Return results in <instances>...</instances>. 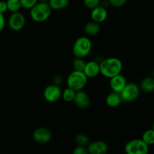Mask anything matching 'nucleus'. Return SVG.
Masks as SVG:
<instances>
[{
    "instance_id": "nucleus-5",
    "label": "nucleus",
    "mask_w": 154,
    "mask_h": 154,
    "mask_svg": "<svg viewBox=\"0 0 154 154\" xmlns=\"http://www.w3.org/2000/svg\"><path fill=\"white\" fill-rule=\"evenodd\" d=\"M124 151L126 154H148L149 146L141 138H135L126 142Z\"/></svg>"
},
{
    "instance_id": "nucleus-11",
    "label": "nucleus",
    "mask_w": 154,
    "mask_h": 154,
    "mask_svg": "<svg viewBox=\"0 0 154 154\" xmlns=\"http://www.w3.org/2000/svg\"><path fill=\"white\" fill-rule=\"evenodd\" d=\"M89 154H107L109 150L108 144L104 141H94L87 146Z\"/></svg>"
},
{
    "instance_id": "nucleus-2",
    "label": "nucleus",
    "mask_w": 154,
    "mask_h": 154,
    "mask_svg": "<svg viewBox=\"0 0 154 154\" xmlns=\"http://www.w3.org/2000/svg\"><path fill=\"white\" fill-rule=\"evenodd\" d=\"M31 19L36 23H42L49 19L52 9L48 2H38L31 9H29Z\"/></svg>"
},
{
    "instance_id": "nucleus-25",
    "label": "nucleus",
    "mask_w": 154,
    "mask_h": 154,
    "mask_svg": "<svg viewBox=\"0 0 154 154\" xmlns=\"http://www.w3.org/2000/svg\"><path fill=\"white\" fill-rule=\"evenodd\" d=\"M20 2L22 8L25 9H31L38 2V0H20Z\"/></svg>"
},
{
    "instance_id": "nucleus-9",
    "label": "nucleus",
    "mask_w": 154,
    "mask_h": 154,
    "mask_svg": "<svg viewBox=\"0 0 154 154\" xmlns=\"http://www.w3.org/2000/svg\"><path fill=\"white\" fill-rule=\"evenodd\" d=\"M32 138L35 142L41 144H48L52 140L53 134L49 129L46 127H39L35 129Z\"/></svg>"
},
{
    "instance_id": "nucleus-28",
    "label": "nucleus",
    "mask_w": 154,
    "mask_h": 154,
    "mask_svg": "<svg viewBox=\"0 0 154 154\" xmlns=\"http://www.w3.org/2000/svg\"><path fill=\"white\" fill-rule=\"evenodd\" d=\"M63 80H64V78H63V75H60V74H57V75H54V77L53 78V82H54L53 84L60 86L63 84Z\"/></svg>"
},
{
    "instance_id": "nucleus-30",
    "label": "nucleus",
    "mask_w": 154,
    "mask_h": 154,
    "mask_svg": "<svg viewBox=\"0 0 154 154\" xmlns=\"http://www.w3.org/2000/svg\"><path fill=\"white\" fill-rule=\"evenodd\" d=\"M5 26V19L4 14L0 13V32L2 31Z\"/></svg>"
},
{
    "instance_id": "nucleus-17",
    "label": "nucleus",
    "mask_w": 154,
    "mask_h": 154,
    "mask_svg": "<svg viewBox=\"0 0 154 154\" xmlns=\"http://www.w3.org/2000/svg\"><path fill=\"white\" fill-rule=\"evenodd\" d=\"M140 90L144 93H152L154 91V78L153 77H146L141 80L140 83Z\"/></svg>"
},
{
    "instance_id": "nucleus-4",
    "label": "nucleus",
    "mask_w": 154,
    "mask_h": 154,
    "mask_svg": "<svg viewBox=\"0 0 154 154\" xmlns=\"http://www.w3.org/2000/svg\"><path fill=\"white\" fill-rule=\"evenodd\" d=\"M88 78L86 76L84 72L73 70L66 78L67 87L73 89L75 91H79L83 90L87 85Z\"/></svg>"
},
{
    "instance_id": "nucleus-1",
    "label": "nucleus",
    "mask_w": 154,
    "mask_h": 154,
    "mask_svg": "<svg viewBox=\"0 0 154 154\" xmlns=\"http://www.w3.org/2000/svg\"><path fill=\"white\" fill-rule=\"evenodd\" d=\"M99 67L101 75L110 79L112 77L121 74L123 65L119 58L109 57L101 60L99 63Z\"/></svg>"
},
{
    "instance_id": "nucleus-13",
    "label": "nucleus",
    "mask_w": 154,
    "mask_h": 154,
    "mask_svg": "<svg viewBox=\"0 0 154 154\" xmlns=\"http://www.w3.org/2000/svg\"><path fill=\"white\" fill-rule=\"evenodd\" d=\"M90 17H91L92 20L100 24L106 20L107 17H108V11H107L106 8L103 7L100 5L95 8L92 9Z\"/></svg>"
},
{
    "instance_id": "nucleus-3",
    "label": "nucleus",
    "mask_w": 154,
    "mask_h": 154,
    "mask_svg": "<svg viewBox=\"0 0 154 154\" xmlns=\"http://www.w3.org/2000/svg\"><path fill=\"white\" fill-rule=\"evenodd\" d=\"M92 42L87 36H81L75 41L72 46V53L75 57L85 58L92 51Z\"/></svg>"
},
{
    "instance_id": "nucleus-23",
    "label": "nucleus",
    "mask_w": 154,
    "mask_h": 154,
    "mask_svg": "<svg viewBox=\"0 0 154 154\" xmlns=\"http://www.w3.org/2000/svg\"><path fill=\"white\" fill-rule=\"evenodd\" d=\"M86 62L83 58H78V57H75V60H73L72 63V67L75 71H80V72H83L85 67Z\"/></svg>"
},
{
    "instance_id": "nucleus-8",
    "label": "nucleus",
    "mask_w": 154,
    "mask_h": 154,
    "mask_svg": "<svg viewBox=\"0 0 154 154\" xmlns=\"http://www.w3.org/2000/svg\"><path fill=\"white\" fill-rule=\"evenodd\" d=\"M26 24V17L23 14L17 11L11 13L8 20V25L9 28L15 32L22 30Z\"/></svg>"
},
{
    "instance_id": "nucleus-29",
    "label": "nucleus",
    "mask_w": 154,
    "mask_h": 154,
    "mask_svg": "<svg viewBox=\"0 0 154 154\" xmlns=\"http://www.w3.org/2000/svg\"><path fill=\"white\" fill-rule=\"evenodd\" d=\"M8 11V5L6 1H0V13L5 14Z\"/></svg>"
},
{
    "instance_id": "nucleus-10",
    "label": "nucleus",
    "mask_w": 154,
    "mask_h": 154,
    "mask_svg": "<svg viewBox=\"0 0 154 154\" xmlns=\"http://www.w3.org/2000/svg\"><path fill=\"white\" fill-rule=\"evenodd\" d=\"M73 102L76 105L77 108L80 109H87L90 106L91 100L89 95L83 90L77 91L74 98Z\"/></svg>"
},
{
    "instance_id": "nucleus-15",
    "label": "nucleus",
    "mask_w": 154,
    "mask_h": 154,
    "mask_svg": "<svg viewBox=\"0 0 154 154\" xmlns=\"http://www.w3.org/2000/svg\"><path fill=\"white\" fill-rule=\"evenodd\" d=\"M100 24L95 21L91 20L85 24L84 28V33L87 37H93L98 35L100 32Z\"/></svg>"
},
{
    "instance_id": "nucleus-22",
    "label": "nucleus",
    "mask_w": 154,
    "mask_h": 154,
    "mask_svg": "<svg viewBox=\"0 0 154 154\" xmlns=\"http://www.w3.org/2000/svg\"><path fill=\"white\" fill-rule=\"evenodd\" d=\"M6 2H7L8 11H9L11 13L20 11L22 8L20 0H7Z\"/></svg>"
},
{
    "instance_id": "nucleus-14",
    "label": "nucleus",
    "mask_w": 154,
    "mask_h": 154,
    "mask_svg": "<svg viewBox=\"0 0 154 154\" xmlns=\"http://www.w3.org/2000/svg\"><path fill=\"white\" fill-rule=\"evenodd\" d=\"M83 72L87 77V78H96L97 75L100 74L99 63L97 61H95V60L87 62V63H86L85 67H84Z\"/></svg>"
},
{
    "instance_id": "nucleus-6",
    "label": "nucleus",
    "mask_w": 154,
    "mask_h": 154,
    "mask_svg": "<svg viewBox=\"0 0 154 154\" xmlns=\"http://www.w3.org/2000/svg\"><path fill=\"white\" fill-rule=\"evenodd\" d=\"M140 87L134 82H129L126 84L124 88L120 93L122 101L126 102H132L136 100L140 95Z\"/></svg>"
},
{
    "instance_id": "nucleus-16",
    "label": "nucleus",
    "mask_w": 154,
    "mask_h": 154,
    "mask_svg": "<svg viewBox=\"0 0 154 154\" xmlns=\"http://www.w3.org/2000/svg\"><path fill=\"white\" fill-rule=\"evenodd\" d=\"M122 102L123 101H122L120 93L113 91H111L106 96V99H105V102H106L107 105L111 108H117L121 104Z\"/></svg>"
},
{
    "instance_id": "nucleus-27",
    "label": "nucleus",
    "mask_w": 154,
    "mask_h": 154,
    "mask_svg": "<svg viewBox=\"0 0 154 154\" xmlns=\"http://www.w3.org/2000/svg\"><path fill=\"white\" fill-rule=\"evenodd\" d=\"M72 154H89L87 147L82 146H77L72 151Z\"/></svg>"
},
{
    "instance_id": "nucleus-12",
    "label": "nucleus",
    "mask_w": 154,
    "mask_h": 154,
    "mask_svg": "<svg viewBox=\"0 0 154 154\" xmlns=\"http://www.w3.org/2000/svg\"><path fill=\"white\" fill-rule=\"evenodd\" d=\"M126 84H127V81H126V77L122 74H119L110 78L109 85L113 92L120 93Z\"/></svg>"
},
{
    "instance_id": "nucleus-18",
    "label": "nucleus",
    "mask_w": 154,
    "mask_h": 154,
    "mask_svg": "<svg viewBox=\"0 0 154 154\" xmlns=\"http://www.w3.org/2000/svg\"><path fill=\"white\" fill-rule=\"evenodd\" d=\"M48 5L52 10H63L68 7L69 0H48Z\"/></svg>"
},
{
    "instance_id": "nucleus-19",
    "label": "nucleus",
    "mask_w": 154,
    "mask_h": 154,
    "mask_svg": "<svg viewBox=\"0 0 154 154\" xmlns=\"http://www.w3.org/2000/svg\"><path fill=\"white\" fill-rule=\"evenodd\" d=\"M141 139L144 143L150 146L153 145L154 144V130L153 129H150L146 130L145 132L143 133Z\"/></svg>"
},
{
    "instance_id": "nucleus-31",
    "label": "nucleus",
    "mask_w": 154,
    "mask_h": 154,
    "mask_svg": "<svg viewBox=\"0 0 154 154\" xmlns=\"http://www.w3.org/2000/svg\"><path fill=\"white\" fill-rule=\"evenodd\" d=\"M38 2H48V0H38Z\"/></svg>"
},
{
    "instance_id": "nucleus-26",
    "label": "nucleus",
    "mask_w": 154,
    "mask_h": 154,
    "mask_svg": "<svg viewBox=\"0 0 154 154\" xmlns=\"http://www.w3.org/2000/svg\"><path fill=\"white\" fill-rule=\"evenodd\" d=\"M111 6L115 8H120L124 5L128 0H108Z\"/></svg>"
},
{
    "instance_id": "nucleus-21",
    "label": "nucleus",
    "mask_w": 154,
    "mask_h": 154,
    "mask_svg": "<svg viewBox=\"0 0 154 154\" xmlns=\"http://www.w3.org/2000/svg\"><path fill=\"white\" fill-rule=\"evenodd\" d=\"M75 93H76L75 90L67 87V88H66L63 91H62V99L66 102H73Z\"/></svg>"
},
{
    "instance_id": "nucleus-32",
    "label": "nucleus",
    "mask_w": 154,
    "mask_h": 154,
    "mask_svg": "<svg viewBox=\"0 0 154 154\" xmlns=\"http://www.w3.org/2000/svg\"><path fill=\"white\" fill-rule=\"evenodd\" d=\"M152 77H153V78H154V70L153 71V73H152Z\"/></svg>"
},
{
    "instance_id": "nucleus-20",
    "label": "nucleus",
    "mask_w": 154,
    "mask_h": 154,
    "mask_svg": "<svg viewBox=\"0 0 154 154\" xmlns=\"http://www.w3.org/2000/svg\"><path fill=\"white\" fill-rule=\"evenodd\" d=\"M75 141L77 145L82 146V147H87L89 143L90 142V138L85 133H78L75 136Z\"/></svg>"
},
{
    "instance_id": "nucleus-24",
    "label": "nucleus",
    "mask_w": 154,
    "mask_h": 154,
    "mask_svg": "<svg viewBox=\"0 0 154 154\" xmlns=\"http://www.w3.org/2000/svg\"><path fill=\"white\" fill-rule=\"evenodd\" d=\"M83 2L86 8L92 10L97 6L100 5L101 0H83Z\"/></svg>"
},
{
    "instance_id": "nucleus-33",
    "label": "nucleus",
    "mask_w": 154,
    "mask_h": 154,
    "mask_svg": "<svg viewBox=\"0 0 154 154\" xmlns=\"http://www.w3.org/2000/svg\"><path fill=\"white\" fill-rule=\"evenodd\" d=\"M152 129H153V130H154V123H153V126H152Z\"/></svg>"
},
{
    "instance_id": "nucleus-7",
    "label": "nucleus",
    "mask_w": 154,
    "mask_h": 154,
    "mask_svg": "<svg viewBox=\"0 0 154 154\" xmlns=\"http://www.w3.org/2000/svg\"><path fill=\"white\" fill-rule=\"evenodd\" d=\"M43 96L50 103H55L62 98V90L60 86L52 84L47 86L44 90Z\"/></svg>"
}]
</instances>
